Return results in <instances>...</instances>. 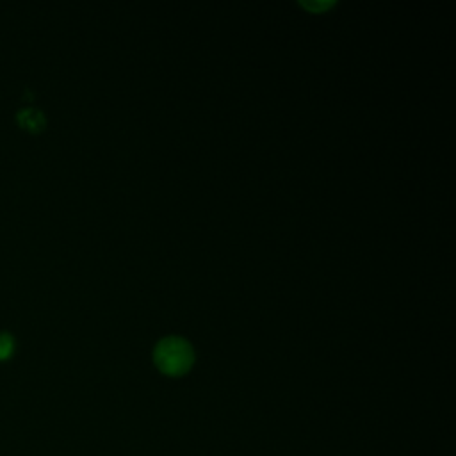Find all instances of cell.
<instances>
[{
  "label": "cell",
  "mask_w": 456,
  "mask_h": 456,
  "mask_svg": "<svg viewBox=\"0 0 456 456\" xmlns=\"http://www.w3.org/2000/svg\"><path fill=\"white\" fill-rule=\"evenodd\" d=\"M14 351V337L7 330H0V360L9 358Z\"/></svg>",
  "instance_id": "3"
},
{
  "label": "cell",
  "mask_w": 456,
  "mask_h": 456,
  "mask_svg": "<svg viewBox=\"0 0 456 456\" xmlns=\"http://www.w3.org/2000/svg\"><path fill=\"white\" fill-rule=\"evenodd\" d=\"M153 363L166 376H183L185 372L191 370L194 363V349L191 342L185 340L183 337H164L157 342L153 349Z\"/></svg>",
  "instance_id": "1"
},
{
  "label": "cell",
  "mask_w": 456,
  "mask_h": 456,
  "mask_svg": "<svg viewBox=\"0 0 456 456\" xmlns=\"http://www.w3.org/2000/svg\"><path fill=\"white\" fill-rule=\"evenodd\" d=\"M20 121L21 125H25L30 130H39L45 125V116L41 114V110L37 109H23L20 112Z\"/></svg>",
  "instance_id": "2"
},
{
  "label": "cell",
  "mask_w": 456,
  "mask_h": 456,
  "mask_svg": "<svg viewBox=\"0 0 456 456\" xmlns=\"http://www.w3.org/2000/svg\"><path fill=\"white\" fill-rule=\"evenodd\" d=\"M306 9H312V11H319V9H330L333 5V2H305L303 4Z\"/></svg>",
  "instance_id": "4"
}]
</instances>
